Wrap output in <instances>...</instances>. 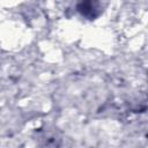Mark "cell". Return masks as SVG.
<instances>
[{"mask_svg":"<svg viewBox=\"0 0 148 148\" xmlns=\"http://www.w3.org/2000/svg\"><path fill=\"white\" fill-rule=\"evenodd\" d=\"M98 9H99V5L96 0H83L79 5V10L81 12V14L90 18L97 15Z\"/></svg>","mask_w":148,"mask_h":148,"instance_id":"6da1fadb","label":"cell"}]
</instances>
